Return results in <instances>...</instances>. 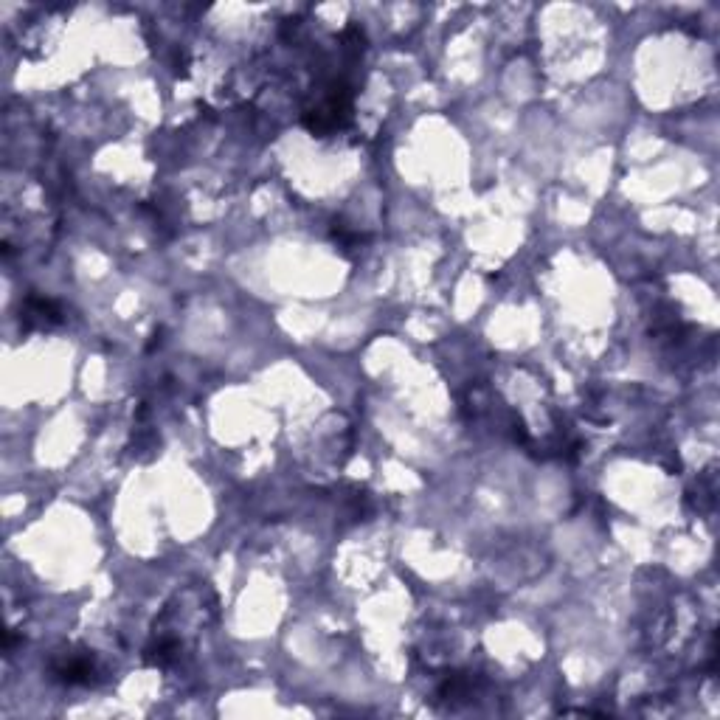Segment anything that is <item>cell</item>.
<instances>
[{
    "label": "cell",
    "instance_id": "1",
    "mask_svg": "<svg viewBox=\"0 0 720 720\" xmlns=\"http://www.w3.org/2000/svg\"><path fill=\"white\" fill-rule=\"evenodd\" d=\"M51 673L68 687H90L96 681V661L88 650L62 653L60 659H54V664H51Z\"/></svg>",
    "mask_w": 720,
    "mask_h": 720
},
{
    "label": "cell",
    "instance_id": "2",
    "mask_svg": "<svg viewBox=\"0 0 720 720\" xmlns=\"http://www.w3.org/2000/svg\"><path fill=\"white\" fill-rule=\"evenodd\" d=\"M57 324H62V307L57 301L43 299V296H29L23 301V310H20V327L23 330H51Z\"/></svg>",
    "mask_w": 720,
    "mask_h": 720
}]
</instances>
